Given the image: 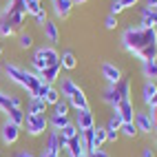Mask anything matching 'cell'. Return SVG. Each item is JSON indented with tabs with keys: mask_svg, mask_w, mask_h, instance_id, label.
Here are the masks:
<instances>
[{
	"mask_svg": "<svg viewBox=\"0 0 157 157\" xmlns=\"http://www.w3.org/2000/svg\"><path fill=\"white\" fill-rule=\"evenodd\" d=\"M2 73L7 75L9 82H13V84L22 86V89H25L27 80H29V75H31V71H29V69L20 67V64H13V62H7V64L2 67Z\"/></svg>",
	"mask_w": 157,
	"mask_h": 157,
	"instance_id": "3",
	"label": "cell"
},
{
	"mask_svg": "<svg viewBox=\"0 0 157 157\" xmlns=\"http://www.w3.org/2000/svg\"><path fill=\"white\" fill-rule=\"evenodd\" d=\"M115 91H117V95H120L122 100H131V93H133V89H131V80L122 78L117 84H115Z\"/></svg>",
	"mask_w": 157,
	"mask_h": 157,
	"instance_id": "21",
	"label": "cell"
},
{
	"mask_svg": "<svg viewBox=\"0 0 157 157\" xmlns=\"http://www.w3.org/2000/svg\"><path fill=\"white\" fill-rule=\"evenodd\" d=\"M0 137H2V142H5L7 146L16 144L18 137H20V126H16V124H11V122L7 120V122L2 124V128H0Z\"/></svg>",
	"mask_w": 157,
	"mask_h": 157,
	"instance_id": "8",
	"label": "cell"
},
{
	"mask_svg": "<svg viewBox=\"0 0 157 157\" xmlns=\"http://www.w3.org/2000/svg\"><path fill=\"white\" fill-rule=\"evenodd\" d=\"M13 157H36V155L31 153V151H18V153H16Z\"/></svg>",
	"mask_w": 157,
	"mask_h": 157,
	"instance_id": "46",
	"label": "cell"
},
{
	"mask_svg": "<svg viewBox=\"0 0 157 157\" xmlns=\"http://www.w3.org/2000/svg\"><path fill=\"white\" fill-rule=\"evenodd\" d=\"M9 98H11V109H22V100L18 95H9Z\"/></svg>",
	"mask_w": 157,
	"mask_h": 157,
	"instance_id": "41",
	"label": "cell"
},
{
	"mask_svg": "<svg viewBox=\"0 0 157 157\" xmlns=\"http://www.w3.org/2000/svg\"><path fill=\"white\" fill-rule=\"evenodd\" d=\"M140 20H142V27H151V29H157V11L155 9H148L144 7L140 11Z\"/></svg>",
	"mask_w": 157,
	"mask_h": 157,
	"instance_id": "15",
	"label": "cell"
},
{
	"mask_svg": "<svg viewBox=\"0 0 157 157\" xmlns=\"http://www.w3.org/2000/svg\"><path fill=\"white\" fill-rule=\"evenodd\" d=\"M148 44H157V29L140 25V27H128L122 33V49L133 53V56Z\"/></svg>",
	"mask_w": 157,
	"mask_h": 157,
	"instance_id": "1",
	"label": "cell"
},
{
	"mask_svg": "<svg viewBox=\"0 0 157 157\" xmlns=\"http://www.w3.org/2000/svg\"><path fill=\"white\" fill-rule=\"evenodd\" d=\"M51 86H53V84H44V82H42V84H40V86H38V93H36V98H38V100H44Z\"/></svg>",
	"mask_w": 157,
	"mask_h": 157,
	"instance_id": "40",
	"label": "cell"
},
{
	"mask_svg": "<svg viewBox=\"0 0 157 157\" xmlns=\"http://www.w3.org/2000/svg\"><path fill=\"white\" fill-rule=\"evenodd\" d=\"M115 115L122 120V122H133L135 120V109H133V100H122L117 106L113 109Z\"/></svg>",
	"mask_w": 157,
	"mask_h": 157,
	"instance_id": "10",
	"label": "cell"
},
{
	"mask_svg": "<svg viewBox=\"0 0 157 157\" xmlns=\"http://www.w3.org/2000/svg\"><path fill=\"white\" fill-rule=\"evenodd\" d=\"M25 117H27V113L22 111V109H11L7 113V120L11 122V124H16V126H22L25 124Z\"/></svg>",
	"mask_w": 157,
	"mask_h": 157,
	"instance_id": "25",
	"label": "cell"
},
{
	"mask_svg": "<svg viewBox=\"0 0 157 157\" xmlns=\"http://www.w3.org/2000/svg\"><path fill=\"white\" fill-rule=\"evenodd\" d=\"M102 100L106 102V104H109L111 109H115V106H117V104L122 102V98L117 95V91H115V86H109L106 91H104V95H102Z\"/></svg>",
	"mask_w": 157,
	"mask_h": 157,
	"instance_id": "23",
	"label": "cell"
},
{
	"mask_svg": "<svg viewBox=\"0 0 157 157\" xmlns=\"http://www.w3.org/2000/svg\"><path fill=\"white\" fill-rule=\"evenodd\" d=\"M71 2H73V7H75V5H80V7H82V5H86L89 0H71Z\"/></svg>",
	"mask_w": 157,
	"mask_h": 157,
	"instance_id": "50",
	"label": "cell"
},
{
	"mask_svg": "<svg viewBox=\"0 0 157 157\" xmlns=\"http://www.w3.org/2000/svg\"><path fill=\"white\" fill-rule=\"evenodd\" d=\"M151 117H153V131L157 133V111H151Z\"/></svg>",
	"mask_w": 157,
	"mask_h": 157,
	"instance_id": "47",
	"label": "cell"
},
{
	"mask_svg": "<svg viewBox=\"0 0 157 157\" xmlns=\"http://www.w3.org/2000/svg\"><path fill=\"white\" fill-rule=\"evenodd\" d=\"M111 13H113V16H120V13H122V7H120L117 2H115V0L111 2Z\"/></svg>",
	"mask_w": 157,
	"mask_h": 157,
	"instance_id": "43",
	"label": "cell"
},
{
	"mask_svg": "<svg viewBox=\"0 0 157 157\" xmlns=\"http://www.w3.org/2000/svg\"><path fill=\"white\" fill-rule=\"evenodd\" d=\"M117 16H113V13H109L106 18H104V27H106L109 31H113V29H117Z\"/></svg>",
	"mask_w": 157,
	"mask_h": 157,
	"instance_id": "37",
	"label": "cell"
},
{
	"mask_svg": "<svg viewBox=\"0 0 157 157\" xmlns=\"http://www.w3.org/2000/svg\"><path fill=\"white\" fill-rule=\"evenodd\" d=\"M142 157H155V151L151 148V146H144V151H142Z\"/></svg>",
	"mask_w": 157,
	"mask_h": 157,
	"instance_id": "45",
	"label": "cell"
},
{
	"mask_svg": "<svg viewBox=\"0 0 157 157\" xmlns=\"http://www.w3.org/2000/svg\"><path fill=\"white\" fill-rule=\"evenodd\" d=\"M133 124H135V126H137V131H140V133H144V135L155 133V131H153V117H151V113H146V111L135 113Z\"/></svg>",
	"mask_w": 157,
	"mask_h": 157,
	"instance_id": "7",
	"label": "cell"
},
{
	"mask_svg": "<svg viewBox=\"0 0 157 157\" xmlns=\"http://www.w3.org/2000/svg\"><path fill=\"white\" fill-rule=\"evenodd\" d=\"M27 113H31V115H44L47 113V102L44 100H38V98H29Z\"/></svg>",
	"mask_w": 157,
	"mask_h": 157,
	"instance_id": "19",
	"label": "cell"
},
{
	"mask_svg": "<svg viewBox=\"0 0 157 157\" xmlns=\"http://www.w3.org/2000/svg\"><path fill=\"white\" fill-rule=\"evenodd\" d=\"M155 11H157V7H155Z\"/></svg>",
	"mask_w": 157,
	"mask_h": 157,
	"instance_id": "52",
	"label": "cell"
},
{
	"mask_svg": "<svg viewBox=\"0 0 157 157\" xmlns=\"http://www.w3.org/2000/svg\"><path fill=\"white\" fill-rule=\"evenodd\" d=\"M69 111H71V106H69V102H67L64 98H60V100L53 104V113H56V115H69Z\"/></svg>",
	"mask_w": 157,
	"mask_h": 157,
	"instance_id": "33",
	"label": "cell"
},
{
	"mask_svg": "<svg viewBox=\"0 0 157 157\" xmlns=\"http://www.w3.org/2000/svg\"><path fill=\"white\" fill-rule=\"evenodd\" d=\"M86 157H109V153L104 151V148H98V151H93V153H89Z\"/></svg>",
	"mask_w": 157,
	"mask_h": 157,
	"instance_id": "42",
	"label": "cell"
},
{
	"mask_svg": "<svg viewBox=\"0 0 157 157\" xmlns=\"http://www.w3.org/2000/svg\"><path fill=\"white\" fill-rule=\"evenodd\" d=\"M69 122H71L69 115H56V113H51V117H49V126L53 128V131H62Z\"/></svg>",
	"mask_w": 157,
	"mask_h": 157,
	"instance_id": "20",
	"label": "cell"
},
{
	"mask_svg": "<svg viewBox=\"0 0 157 157\" xmlns=\"http://www.w3.org/2000/svg\"><path fill=\"white\" fill-rule=\"evenodd\" d=\"M142 71H144V75L148 80H155L157 78V60H144L142 62Z\"/></svg>",
	"mask_w": 157,
	"mask_h": 157,
	"instance_id": "27",
	"label": "cell"
},
{
	"mask_svg": "<svg viewBox=\"0 0 157 157\" xmlns=\"http://www.w3.org/2000/svg\"><path fill=\"white\" fill-rule=\"evenodd\" d=\"M25 5H27L25 13L27 16H36L40 9H42V0H25Z\"/></svg>",
	"mask_w": 157,
	"mask_h": 157,
	"instance_id": "32",
	"label": "cell"
},
{
	"mask_svg": "<svg viewBox=\"0 0 157 157\" xmlns=\"http://www.w3.org/2000/svg\"><path fill=\"white\" fill-rule=\"evenodd\" d=\"M135 56H137L142 62H144V60H157V44H148V47H144V49H140Z\"/></svg>",
	"mask_w": 157,
	"mask_h": 157,
	"instance_id": "26",
	"label": "cell"
},
{
	"mask_svg": "<svg viewBox=\"0 0 157 157\" xmlns=\"http://www.w3.org/2000/svg\"><path fill=\"white\" fill-rule=\"evenodd\" d=\"M60 62V53L56 51V47H38L33 51V58H31V71L40 73L47 67H53Z\"/></svg>",
	"mask_w": 157,
	"mask_h": 157,
	"instance_id": "2",
	"label": "cell"
},
{
	"mask_svg": "<svg viewBox=\"0 0 157 157\" xmlns=\"http://www.w3.org/2000/svg\"><path fill=\"white\" fill-rule=\"evenodd\" d=\"M64 151L69 153V157H86V146H84V142H82V133L75 135L73 140H69Z\"/></svg>",
	"mask_w": 157,
	"mask_h": 157,
	"instance_id": "11",
	"label": "cell"
},
{
	"mask_svg": "<svg viewBox=\"0 0 157 157\" xmlns=\"http://www.w3.org/2000/svg\"><path fill=\"white\" fill-rule=\"evenodd\" d=\"M120 7H122V11H126V9H131V7H137L142 0H115Z\"/></svg>",
	"mask_w": 157,
	"mask_h": 157,
	"instance_id": "39",
	"label": "cell"
},
{
	"mask_svg": "<svg viewBox=\"0 0 157 157\" xmlns=\"http://www.w3.org/2000/svg\"><path fill=\"white\" fill-rule=\"evenodd\" d=\"M60 71H62V67H60V62H58V64L47 67L44 71H40L38 78H40V82H44V84H53V82L60 78Z\"/></svg>",
	"mask_w": 157,
	"mask_h": 157,
	"instance_id": "13",
	"label": "cell"
},
{
	"mask_svg": "<svg viewBox=\"0 0 157 157\" xmlns=\"http://www.w3.org/2000/svg\"><path fill=\"white\" fill-rule=\"evenodd\" d=\"M16 33L11 27V20H9L7 13H0V38H11Z\"/></svg>",
	"mask_w": 157,
	"mask_h": 157,
	"instance_id": "22",
	"label": "cell"
},
{
	"mask_svg": "<svg viewBox=\"0 0 157 157\" xmlns=\"http://www.w3.org/2000/svg\"><path fill=\"white\" fill-rule=\"evenodd\" d=\"M0 111H2V113L11 111V98L5 95V93H0Z\"/></svg>",
	"mask_w": 157,
	"mask_h": 157,
	"instance_id": "36",
	"label": "cell"
},
{
	"mask_svg": "<svg viewBox=\"0 0 157 157\" xmlns=\"http://www.w3.org/2000/svg\"><path fill=\"white\" fill-rule=\"evenodd\" d=\"M146 7H148V9H155V7H157V0H146Z\"/></svg>",
	"mask_w": 157,
	"mask_h": 157,
	"instance_id": "48",
	"label": "cell"
},
{
	"mask_svg": "<svg viewBox=\"0 0 157 157\" xmlns=\"http://www.w3.org/2000/svg\"><path fill=\"white\" fill-rule=\"evenodd\" d=\"M60 67L67 69V71H73V69L78 67V58H75V53H73L71 49H67L64 53L60 56Z\"/></svg>",
	"mask_w": 157,
	"mask_h": 157,
	"instance_id": "17",
	"label": "cell"
},
{
	"mask_svg": "<svg viewBox=\"0 0 157 157\" xmlns=\"http://www.w3.org/2000/svg\"><path fill=\"white\" fill-rule=\"evenodd\" d=\"M2 53H5V49H2V44H0V58H2Z\"/></svg>",
	"mask_w": 157,
	"mask_h": 157,
	"instance_id": "51",
	"label": "cell"
},
{
	"mask_svg": "<svg viewBox=\"0 0 157 157\" xmlns=\"http://www.w3.org/2000/svg\"><path fill=\"white\" fill-rule=\"evenodd\" d=\"M25 16H27V13H22V11H11V13H9V20H11L13 31H20V29H22V25H25Z\"/></svg>",
	"mask_w": 157,
	"mask_h": 157,
	"instance_id": "28",
	"label": "cell"
},
{
	"mask_svg": "<svg viewBox=\"0 0 157 157\" xmlns=\"http://www.w3.org/2000/svg\"><path fill=\"white\" fill-rule=\"evenodd\" d=\"M155 95H157V82H155V80H146L144 86H142V102L148 106Z\"/></svg>",
	"mask_w": 157,
	"mask_h": 157,
	"instance_id": "14",
	"label": "cell"
},
{
	"mask_svg": "<svg viewBox=\"0 0 157 157\" xmlns=\"http://www.w3.org/2000/svg\"><path fill=\"white\" fill-rule=\"evenodd\" d=\"M78 126L80 133H84V131H91L93 126H95V115H93L91 109H82L75 113V122H73Z\"/></svg>",
	"mask_w": 157,
	"mask_h": 157,
	"instance_id": "5",
	"label": "cell"
},
{
	"mask_svg": "<svg viewBox=\"0 0 157 157\" xmlns=\"http://www.w3.org/2000/svg\"><path fill=\"white\" fill-rule=\"evenodd\" d=\"M58 133H60V135H62V137H64V140H73V137H75V135H80L78 126H75V124H73V122H69L67 126L62 128V131H58Z\"/></svg>",
	"mask_w": 157,
	"mask_h": 157,
	"instance_id": "31",
	"label": "cell"
},
{
	"mask_svg": "<svg viewBox=\"0 0 157 157\" xmlns=\"http://www.w3.org/2000/svg\"><path fill=\"white\" fill-rule=\"evenodd\" d=\"M75 89H78V84H75V82H73L71 78H64V80H62V89H60V95L64 98V100H69V98L73 95V93H75Z\"/></svg>",
	"mask_w": 157,
	"mask_h": 157,
	"instance_id": "24",
	"label": "cell"
},
{
	"mask_svg": "<svg viewBox=\"0 0 157 157\" xmlns=\"http://www.w3.org/2000/svg\"><path fill=\"white\" fill-rule=\"evenodd\" d=\"M93 142H95V151H98V148H102V144L106 142V128L95 126V135H93Z\"/></svg>",
	"mask_w": 157,
	"mask_h": 157,
	"instance_id": "34",
	"label": "cell"
},
{
	"mask_svg": "<svg viewBox=\"0 0 157 157\" xmlns=\"http://www.w3.org/2000/svg\"><path fill=\"white\" fill-rule=\"evenodd\" d=\"M67 144H69V140H64L58 131H51L49 137H47V146H44V148H49L51 153H58V155H60L62 151L67 148Z\"/></svg>",
	"mask_w": 157,
	"mask_h": 157,
	"instance_id": "9",
	"label": "cell"
},
{
	"mask_svg": "<svg viewBox=\"0 0 157 157\" xmlns=\"http://www.w3.org/2000/svg\"><path fill=\"white\" fill-rule=\"evenodd\" d=\"M25 124H27V133L31 135V137H38V135H42L49 128V117L47 115H31V113H27Z\"/></svg>",
	"mask_w": 157,
	"mask_h": 157,
	"instance_id": "4",
	"label": "cell"
},
{
	"mask_svg": "<svg viewBox=\"0 0 157 157\" xmlns=\"http://www.w3.org/2000/svg\"><path fill=\"white\" fill-rule=\"evenodd\" d=\"M60 98H62V95H60V91H58L56 86H51L49 93H47V98H44V102H47V106H53V104H56Z\"/></svg>",
	"mask_w": 157,
	"mask_h": 157,
	"instance_id": "35",
	"label": "cell"
},
{
	"mask_svg": "<svg viewBox=\"0 0 157 157\" xmlns=\"http://www.w3.org/2000/svg\"><path fill=\"white\" fill-rule=\"evenodd\" d=\"M38 157H60V155H58V153H51L49 148H42V151H40V155H38Z\"/></svg>",
	"mask_w": 157,
	"mask_h": 157,
	"instance_id": "44",
	"label": "cell"
},
{
	"mask_svg": "<svg viewBox=\"0 0 157 157\" xmlns=\"http://www.w3.org/2000/svg\"><path fill=\"white\" fill-rule=\"evenodd\" d=\"M67 102H69V106H71V109H75V111L91 109V106H89V100H86V95H84V91H82L80 86L75 89V93H73V95H71Z\"/></svg>",
	"mask_w": 157,
	"mask_h": 157,
	"instance_id": "12",
	"label": "cell"
},
{
	"mask_svg": "<svg viewBox=\"0 0 157 157\" xmlns=\"http://www.w3.org/2000/svg\"><path fill=\"white\" fill-rule=\"evenodd\" d=\"M60 157H62V155H60Z\"/></svg>",
	"mask_w": 157,
	"mask_h": 157,
	"instance_id": "53",
	"label": "cell"
},
{
	"mask_svg": "<svg viewBox=\"0 0 157 157\" xmlns=\"http://www.w3.org/2000/svg\"><path fill=\"white\" fill-rule=\"evenodd\" d=\"M148 106H151V111H157V95H155V98H153V102H151V104H148Z\"/></svg>",
	"mask_w": 157,
	"mask_h": 157,
	"instance_id": "49",
	"label": "cell"
},
{
	"mask_svg": "<svg viewBox=\"0 0 157 157\" xmlns=\"http://www.w3.org/2000/svg\"><path fill=\"white\" fill-rule=\"evenodd\" d=\"M18 47L22 49V51L31 49V47H33V36H31L29 31H22V33L18 36Z\"/></svg>",
	"mask_w": 157,
	"mask_h": 157,
	"instance_id": "29",
	"label": "cell"
},
{
	"mask_svg": "<svg viewBox=\"0 0 157 157\" xmlns=\"http://www.w3.org/2000/svg\"><path fill=\"white\" fill-rule=\"evenodd\" d=\"M120 133L124 135V137H133V140H135L140 131H137V126H135L133 122H124V124H122V128H120Z\"/></svg>",
	"mask_w": 157,
	"mask_h": 157,
	"instance_id": "30",
	"label": "cell"
},
{
	"mask_svg": "<svg viewBox=\"0 0 157 157\" xmlns=\"http://www.w3.org/2000/svg\"><path fill=\"white\" fill-rule=\"evenodd\" d=\"M71 9H73V2H71V0H53V13H56L58 18H69Z\"/></svg>",
	"mask_w": 157,
	"mask_h": 157,
	"instance_id": "16",
	"label": "cell"
},
{
	"mask_svg": "<svg viewBox=\"0 0 157 157\" xmlns=\"http://www.w3.org/2000/svg\"><path fill=\"white\" fill-rule=\"evenodd\" d=\"M42 29H44V38L49 40V42H58L60 40V29H58V25L53 22V20H47Z\"/></svg>",
	"mask_w": 157,
	"mask_h": 157,
	"instance_id": "18",
	"label": "cell"
},
{
	"mask_svg": "<svg viewBox=\"0 0 157 157\" xmlns=\"http://www.w3.org/2000/svg\"><path fill=\"white\" fill-rule=\"evenodd\" d=\"M100 73H102V78L109 82V86H115L122 80V71H120V67H115L113 62H102V64H100Z\"/></svg>",
	"mask_w": 157,
	"mask_h": 157,
	"instance_id": "6",
	"label": "cell"
},
{
	"mask_svg": "<svg viewBox=\"0 0 157 157\" xmlns=\"http://www.w3.org/2000/svg\"><path fill=\"white\" fill-rule=\"evenodd\" d=\"M33 20H36V25H38V27H44V22L49 20V16H47V11H44V7H42V9H40V11L33 16Z\"/></svg>",
	"mask_w": 157,
	"mask_h": 157,
	"instance_id": "38",
	"label": "cell"
}]
</instances>
